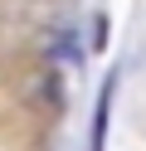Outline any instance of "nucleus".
<instances>
[{"mask_svg":"<svg viewBox=\"0 0 146 151\" xmlns=\"http://www.w3.org/2000/svg\"><path fill=\"white\" fill-rule=\"evenodd\" d=\"M112 93H117V78L102 83V93H97V107H93V141H88V151H107V117H112Z\"/></svg>","mask_w":146,"mask_h":151,"instance_id":"obj_1","label":"nucleus"}]
</instances>
